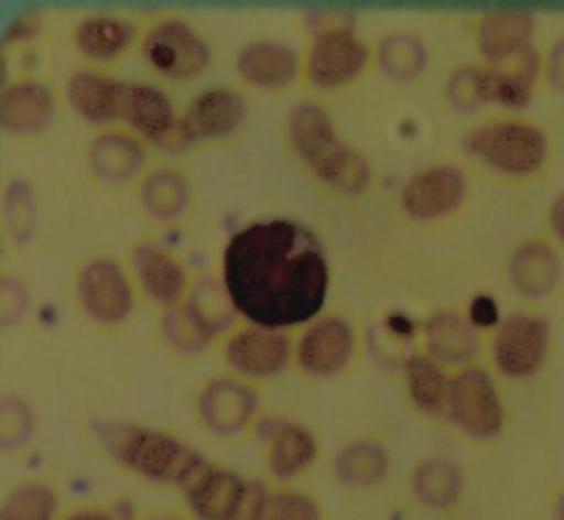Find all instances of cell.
I'll use <instances>...</instances> for the list:
<instances>
[{
	"instance_id": "6da1fadb",
	"label": "cell",
	"mask_w": 564,
	"mask_h": 520,
	"mask_svg": "<svg viewBox=\"0 0 564 520\" xmlns=\"http://www.w3.org/2000/svg\"><path fill=\"white\" fill-rule=\"evenodd\" d=\"M223 289L249 324L286 331L311 322L328 293V262L311 229L289 218L238 229L223 251Z\"/></svg>"
},
{
	"instance_id": "7a4b0ae2",
	"label": "cell",
	"mask_w": 564,
	"mask_h": 520,
	"mask_svg": "<svg viewBox=\"0 0 564 520\" xmlns=\"http://www.w3.org/2000/svg\"><path fill=\"white\" fill-rule=\"evenodd\" d=\"M463 152L500 183L524 187L540 181L553 161L549 128L527 112H494L463 134Z\"/></svg>"
},
{
	"instance_id": "3957f363",
	"label": "cell",
	"mask_w": 564,
	"mask_h": 520,
	"mask_svg": "<svg viewBox=\"0 0 564 520\" xmlns=\"http://www.w3.org/2000/svg\"><path fill=\"white\" fill-rule=\"evenodd\" d=\"M286 139L295 156L324 185L344 194H361L370 185L372 172L366 156L339 137L322 106L313 101L293 106L286 119Z\"/></svg>"
},
{
	"instance_id": "277c9868",
	"label": "cell",
	"mask_w": 564,
	"mask_h": 520,
	"mask_svg": "<svg viewBox=\"0 0 564 520\" xmlns=\"http://www.w3.org/2000/svg\"><path fill=\"white\" fill-rule=\"evenodd\" d=\"M106 443L123 467L161 485L185 487L207 463L174 434L143 425L115 427Z\"/></svg>"
},
{
	"instance_id": "5b68a950",
	"label": "cell",
	"mask_w": 564,
	"mask_h": 520,
	"mask_svg": "<svg viewBox=\"0 0 564 520\" xmlns=\"http://www.w3.org/2000/svg\"><path fill=\"white\" fill-rule=\"evenodd\" d=\"M553 355V324L540 306H520L496 322L489 337L491 370L507 381H531Z\"/></svg>"
},
{
	"instance_id": "8992f818",
	"label": "cell",
	"mask_w": 564,
	"mask_h": 520,
	"mask_svg": "<svg viewBox=\"0 0 564 520\" xmlns=\"http://www.w3.org/2000/svg\"><path fill=\"white\" fill-rule=\"evenodd\" d=\"M445 414L474 441L487 443L498 438L507 423V403L498 375L478 361L458 368L449 381Z\"/></svg>"
},
{
	"instance_id": "52a82bcc",
	"label": "cell",
	"mask_w": 564,
	"mask_h": 520,
	"mask_svg": "<svg viewBox=\"0 0 564 520\" xmlns=\"http://www.w3.org/2000/svg\"><path fill=\"white\" fill-rule=\"evenodd\" d=\"M505 278L527 306H540L564 284V249L546 231L529 234L509 249Z\"/></svg>"
},
{
	"instance_id": "ba28073f",
	"label": "cell",
	"mask_w": 564,
	"mask_h": 520,
	"mask_svg": "<svg viewBox=\"0 0 564 520\" xmlns=\"http://www.w3.org/2000/svg\"><path fill=\"white\" fill-rule=\"evenodd\" d=\"M471 194L469 174L452 163H432L416 170L399 192V205L414 223H441L456 216Z\"/></svg>"
},
{
	"instance_id": "9c48e42d",
	"label": "cell",
	"mask_w": 564,
	"mask_h": 520,
	"mask_svg": "<svg viewBox=\"0 0 564 520\" xmlns=\"http://www.w3.org/2000/svg\"><path fill=\"white\" fill-rule=\"evenodd\" d=\"M370 64V46L350 26L322 29L304 55V75L311 86L335 90L352 84Z\"/></svg>"
},
{
	"instance_id": "30bf717a",
	"label": "cell",
	"mask_w": 564,
	"mask_h": 520,
	"mask_svg": "<svg viewBox=\"0 0 564 520\" xmlns=\"http://www.w3.org/2000/svg\"><path fill=\"white\" fill-rule=\"evenodd\" d=\"M141 53L152 71L178 82L196 77L212 59L205 37L181 18L154 22L141 40Z\"/></svg>"
},
{
	"instance_id": "8fae6325",
	"label": "cell",
	"mask_w": 564,
	"mask_h": 520,
	"mask_svg": "<svg viewBox=\"0 0 564 520\" xmlns=\"http://www.w3.org/2000/svg\"><path fill=\"white\" fill-rule=\"evenodd\" d=\"M183 491L189 511L198 520H253L262 487L205 463Z\"/></svg>"
},
{
	"instance_id": "7c38bea8",
	"label": "cell",
	"mask_w": 564,
	"mask_h": 520,
	"mask_svg": "<svg viewBox=\"0 0 564 520\" xmlns=\"http://www.w3.org/2000/svg\"><path fill=\"white\" fill-rule=\"evenodd\" d=\"M75 289L84 315L99 326H117L134 308L132 282L112 258L97 256L86 260L77 271Z\"/></svg>"
},
{
	"instance_id": "4fadbf2b",
	"label": "cell",
	"mask_w": 564,
	"mask_h": 520,
	"mask_svg": "<svg viewBox=\"0 0 564 520\" xmlns=\"http://www.w3.org/2000/svg\"><path fill=\"white\" fill-rule=\"evenodd\" d=\"M540 18L527 9H491L476 15L471 37L482 64H509L538 44Z\"/></svg>"
},
{
	"instance_id": "5bb4252c",
	"label": "cell",
	"mask_w": 564,
	"mask_h": 520,
	"mask_svg": "<svg viewBox=\"0 0 564 520\" xmlns=\"http://www.w3.org/2000/svg\"><path fill=\"white\" fill-rule=\"evenodd\" d=\"M227 366L242 379H269L282 372L291 359L286 331L245 324L229 333L223 346Z\"/></svg>"
},
{
	"instance_id": "9a60e30c",
	"label": "cell",
	"mask_w": 564,
	"mask_h": 520,
	"mask_svg": "<svg viewBox=\"0 0 564 520\" xmlns=\"http://www.w3.org/2000/svg\"><path fill=\"white\" fill-rule=\"evenodd\" d=\"M357 335L339 315H324L311 322L297 339L295 361L311 377L339 375L355 357Z\"/></svg>"
},
{
	"instance_id": "2e32d148",
	"label": "cell",
	"mask_w": 564,
	"mask_h": 520,
	"mask_svg": "<svg viewBox=\"0 0 564 520\" xmlns=\"http://www.w3.org/2000/svg\"><path fill=\"white\" fill-rule=\"evenodd\" d=\"M258 410V394L242 377H214L196 397V414L203 427L218 436L242 432Z\"/></svg>"
},
{
	"instance_id": "e0dca14e",
	"label": "cell",
	"mask_w": 564,
	"mask_h": 520,
	"mask_svg": "<svg viewBox=\"0 0 564 520\" xmlns=\"http://www.w3.org/2000/svg\"><path fill=\"white\" fill-rule=\"evenodd\" d=\"M121 119L137 137L161 148L187 145L181 132V115H176L170 97L152 84H126Z\"/></svg>"
},
{
	"instance_id": "ac0fdd59",
	"label": "cell",
	"mask_w": 564,
	"mask_h": 520,
	"mask_svg": "<svg viewBox=\"0 0 564 520\" xmlns=\"http://www.w3.org/2000/svg\"><path fill=\"white\" fill-rule=\"evenodd\" d=\"M247 117L245 97L231 86H209L189 99L181 115V132L187 143L227 137Z\"/></svg>"
},
{
	"instance_id": "d6986e66",
	"label": "cell",
	"mask_w": 564,
	"mask_h": 520,
	"mask_svg": "<svg viewBox=\"0 0 564 520\" xmlns=\"http://www.w3.org/2000/svg\"><path fill=\"white\" fill-rule=\"evenodd\" d=\"M425 353L445 368L476 364L480 353V326L460 311H436L423 324Z\"/></svg>"
},
{
	"instance_id": "ffe728a7",
	"label": "cell",
	"mask_w": 564,
	"mask_h": 520,
	"mask_svg": "<svg viewBox=\"0 0 564 520\" xmlns=\"http://www.w3.org/2000/svg\"><path fill=\"white\" fill-rule=\"evenodd\" d=\"M134 275L143 293L165 308H174L187 300L189 280L183 262L156 242H141L132 249Z\"/></svg>"
},
{
	"instance_id": "44dd1931",
	"label": "cell",
	"mask_w": 564,
	"mask_h": 520,
	"mask_svg": "<svg viewBox=\"0 0 564 520\" xmlns=\"http://www.w3.org/2000/svg\"><path fill=\"white\" fill-rule=\"evenodd\" d=\"M55 97L37 79L22 77L2 88L0 123L11 134H37L55 119Z\"/></svg>"
},
{
	"instance_id": "7402d4cb",
	"label": "cell",
	"mask_w": 564,
	"mask_h": 520,
	"mask_svg": "<svg viewBox=\"0 0 564 520\" xmlns=\"http://www.w3.org/2000/svg\"><path fill=\"white\" fill-rule=\"evenodd\" d=\"M86 165L97 181L121 185L141 174L145 165V148L132 132L104 130L90 141Z\"/></svg>"
},
{
	"instance_id": "603a6c76",
	"label": "cell",
	"mask_w": 564,
	"mask_h": 520,
	"mask_svg": "<svg viewBox=\"0 0 564 520\" xmlns=\"http://www.w3.org/2000/svg\"><path fill=\"white\" fill-rule=\"evenodd\" d=\"M302 71L297 53L275 40H253L236 57V73L256 88L280 90L291 86Z\"/></svg>"
},
{
	"instance_id": "cb8c5ba5",
	"label": "cell",
	"mask_w": 564,
	"mask_h": 520,
	"mask_svg": "<svg viewBox=\"0 0 564 520\" xmlns=\"http://www.w3.org/2000/svg\"><path fill=\"white\" fill-rule=\"evenodd\" d=\"M267 445V467L275 478H293L302 474L317 456L313 432L291 421H267L260 430Z\"/></svg>"
},
{
	"instance_id": "d4e9b609",
	"label": "cell",
	"mask_w": 564,
	"mask_h": 520,
	"mask_svg": "<svg viewBox=\"0 0 564 520\" xmlns=\"http://www.w3.org/2000/svg\"><path fill=\"white\" fill-rule=\"evenodd\" d=\"M126 84L97 71H75L66 82L70 108L90 123H110L121 119Z\"/></svg>"
},
{
	"instance_id": "484cf974",
	"label": "cell",
	"mask_w": 564,
	"mask_h": 520,
	"mask_svg": "<svg viewBox=\"0 0 564 520\" xmlns=\"http://www.w3.org/2000/svg\"><path fill=\"white\" fill-rule=\"evenodd\" d=\"M132 37V24L115 15H88L77 22L73 33L77 51L97 64H110L121 57Z\"/></svg>"
},
{
	"instance_id": "4316f807",
	"label": "cell",
	"mask_w": 564,
	"mask_h": 520,
	"mask_svg": "<svg viewBox=\"0 0 564 520\" xmlns=\"http://www.w3.org/2000/svg\"><path fill=\"white\" fill-rule=\"evenodd\" d=\"M412 489L419 502L432 509H449L463 496L465 469L449 456H430L416 465Z\"/></svg>"
},
{
	"instance_id": "83f0119b",
	"label": "cell",
	"mask_w": 564,
	"mask_h": 520,
	"mask_svg": "<svg viewBox=\"0 0 564 520\" xmlns=\"http://www.w3.org/2000/svg\"><path fill=\"white\" fill-rule=\"evenodd\" d=\"M223 324L225 317L209 313L205 302L194 295L167 311L163 319V333L176 350L196 353L220 331Z\"/></svg>"
},
{
	"instance_id": "f1b7e54d",
	"label": "cell",
	"mask_w": 564,
	"mask_h": 520,
	"mask_svg": "<svg viewBox=\"0 0 564 520\" xmlns=\"http://www.w3.org/2000/svg\"><path fill=\"white\" fill-rule=\"evenodd\" d=\"M405 388L412 403L432 416L447 412V394L452 375L443 364L432 359L427 353H414L403 364Z\"/></svg>"
},
{
	"instance_id": "f546056e",
	"label": "cell",
	"mask_w": 564,
	"mask_h": 520,
	"mask_svg": "<svg viewBox=\"0 0 564 520\" xmlns=\"http://www.w3.org/2000/svg\"><path fill=\"white\" fill-rule=\"evenodd\" d=\"M139 203L154 220H176L187 209L189 183L185 174L174 167H156L141 178Z\"/></svg>"
},
{
	"instance_id": "4dcf8cb0",
	"label": "cell",
	"mask_w": 564,
	"mask_h": 520,
	"mask_svg": "<svg viewBox=\"0 0 564 520\" xmlns=\"http://www.w3.org/2000/svg\"><path fill=\"white\" fill-rule=\"evenodd\" d=\"M390 458L381 443L377 441H352L344 445L335 458V476L350 487H370L383 480L388 474Z\"/></svg>"
},
{
	"instance_id": "1f68e13d",
	"label": "cell",
	"mask_w": 564,
	"mask_h": 520,
	"mask_svg": "<svg viewBox=\"0 0 564 520\" xmlns=\"http://www.w3.org/2000/svg\"><path fill=\"white\" fill-rule=\"evenodd\" d=\"M377 64L386 77L410 82L425 71L427 48L416 35L390 33L379 42Z\"/></svg>"
},
{
	"instance_id": "d6a6232c",
	"label": "cell",
	"mask_w": 564,
	"mask_h": 520,
	"mask_svg": "<svg viewBox=\"0 0 564 520\" xmlns=\"http://www.w3.org/2000/svg\"><path fill=\"white\" fill-rule=\"evenodd\" d=\"M2 214L7 240H11L15 247H24L26 242H31L37 225V205L29 181L13 178L7 183Z\"/></svg>"
},
{
	"instance_id": "836d02e7",
	"label": "cell",
	"mask_w": 564,
	"mask_h": 520,
	"mask_svg": "<svg viewBox=\"0 0 564 520\" xmlns=\"http://www.w3.org/2000/svg\"><path fill=\"white\" fill-rule=\"evenodd\" d=\"M57 494L40 480L18 485L2 502L0 520H55Z\"/></svg>"
},
{
	"instance_id": "e575fe53",
	"label": "cell",
	"mask_w": 564,
	"mask_h": 520,
	"mask_svg": "<svg viewBox=\"0 0 564 520\" xmlns=\"http://www.w3.org/2000/svg\"><path fill=\"white\" fill-rule=\"evenodd\" d=\"M253 520H322V509L304 491L262 487Z\"/></svg>"
},
{
	"instance_id": "d590c367",
	"label": "cell",
	"mask_w": 564,
	"mask_h": 520,
	"mask_svg": "<svg viewBox=\"0 0 564 520\" xmlns=\"http://www.w3.org/2000/svg\"><path fill=\"white\" fill-rule=\"evenodd\" d=\"M445 97L449 101V106L458 112L471 115L480 108L478 101V86H476V64H465L460 68H456L447 82H445Z\"/></svg>"
},
{
	"instance_id": "8d00e7d4",
	"label": "cell",
	"mask_w": 564,
	"mask_h": 520,
	"mask_svg": "<svg viewBox=\"0 0 564 520\" xmlns=\"http://www.w3.org/2000/svg\"><path fill=\"white\" fill-rule=\"evenodd\" d=\"M544 88L564 95V33L544 46Z\"/></svg>"
},
{
	"instance_id": "74e56055",
	"label": "cell",
	"mask_w": 564,
	"mask_h": 520,
	"mask_svg": "<svg viewBox=\"0 0 564 520\" xmlns=\"http://www.w3.org/2000/svg\"><path fill=\"white\" fill-rule=\"evenodd\" d=\"M546 234L564 249V187H560L546 205Z\"/></svg>"
},
{
	"instance_id": "f35d334b",
	"label": "cell",
	"mask_w": 564,
	"mask_h": 520,
	"mask_svg": "<svg viewBox=\"0 0 564 520\" xmlns=\"http://www.w3.org/2000/svg\"><path fill=\"white\" fill-rule=\"evenodd\" d=\"M40 20L35 13H24L20 15L4 33V44H15V42H26L37 33Z\"/></svg>"
},
{
	"instance_id": "ab89813d",
	"label": "cell",
	"mask_w": 564,
	"mask_h": 520,
	"mask_svg": "<svg viewBox=\"0 0 564 520\" xmlns=\"http://www.w3.org/2000/svg\"><path fill=\"white\" fill-rule=\"evenodd\" d=\"M64 520H121V518L106 509H77L68 513Z\"/></svg>"
},
{
	"instance_id": "60d3db41",
	"label": "cell",
	"mask_w": 564,
	"mask_h": 520,
	"mask_svg": "<svg viewBox=\"0 0 564 520\" xmlns=\"http://www.w3.org/2000/svg\"><path fill=\"white\" fill-rule=\"evenodd\" d=\"M551 520H564V485L553 494V500H551Z\"/></svg>"
},
{
	"instance_id": "b9f144b4",
	"label": "cell",
	"mask_w": 564,
	"mask_h": 520,
	"mask_svg": "<svg viewBox=\"0 0 564 520\" xmlns=\"http://www.w3.org/2000/svg\"><path fill=\"white\" fill-rule=\"evenodd\" d=\"M145 520H181V518H176V516H172V513L159 511V513H150Z\"/></svg>"
}]
</instances>
